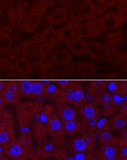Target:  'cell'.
Returning a JSON list of instances; mask_svg holds the SVG:
<instances>
[{
	"label": "cell",
	"instance_id": "obj_1",
	"mask_svg": "<svg viewBox=\"0 0 127 160\" xmlns=\"http://www.w3.org/2000/svg\"><path fill=\"white\" fill-rule=\"evenodd\" d=\"M54 2V0H37L33 3L20 29L27 33L35 32L43 22L47 11Z\"/></svg>",
	"mask_w": 127,
	"mask_h": 160
},
{
	"label": "cell",
	"instance_id": "obj_2",
	"mask_svg": "<svg viewBox=\"0 0 127 160\" xmlns=\"http://www.w3.org/2000/svg\"><path fill=\"white\" fill-rule=\"evenodd\" d=\"M126 22V16L117 11H111L99 18L101 33L122 28Z\"/></svg>",
	"mask_w": 127,
	"mask_h": 160
},
{
	"label": "cell",
	"instance_id": "obj_3",
	"mask_svg": "<svg viewBox=\"0 0 127 160\" xmlns=\"http://www.w3.org/2000/svg\"><path fill=\"white\" fill-rule=\"evenodd\" d=\"M99 18H91L81 22L76 26V35L80 38L88 39L100 36L101 33Z\"/></svg>",
	"mask_w": 127,
	"mask_h": 160
},
{
	"label": "cell",
	"instance_id": "obj_4",
	"mask_svg": "<svg viewBox=\"0 0 127 160\" xmlns=\"http://www.w3.org/2000/svg\"><path fill=\"white\" fill-rule=\"evenodd\" d=\"M40 45L44 49L52 50L56 46L59 42L57 34V29L53 26H47L42 29L35 36Z\"/></svg>",
	"mask_w": 127,
	"mask_h": 160
},
{
	"label": "cell",
	"instance_id": "obj_5",
	"mask_svg": "<svg viewBox=\"0 0 127 160\" xmlns=\"http://www.w3.org/2000/svg\"><path fill=\"white\" fill-rule=\"evenodd\" d=\"M29 5L27 2L18 1L15 7L11 8L8 11V19L13 27H20L27 17L29 12Z\"/></svg>",
	"mask_w": 127,
	"mask_h": 160
},
{
	"label": "cell",
	"instance_id": "obj_6",
	"mask_svg": "<svg viewBox=\"0 0 127 160\" xmlns=\"http://www.w3.org/2000/svg\"><path fill=\"white\" fill-rule=\"evenodd\" d=\"M95 155L100 160H121L118 139L115 137L110 142L101 144L95 151Z\"/></svg>",
	"mask_w": 127,
	"mask_h": 160
},
{
	"label": "cell",
	"instance_id": "obj_7",
	"mask_svg": "<svg viewBox=\"0 0 127 160\" xmlns=\"http://www.w3.org/2000/svg\"><path fill=\"white\" fill-rule=\"evenodd\" d=\"M2 147L4 155L13 160L26 159L29 153V150L24 148L19 141L16 139L9 141L3 145Z\"/></svg>",
	"mask_w": 127,
	"mask_h": 160
},
{
	"label": "cell",
	"instance_id": "obj_8",
	"mask_svg": "<svg viewBox=\"0 0 127 160\" xmlns=\"http://www.w3.org/2000/svg\"><path fill=\"white\" fill-rule=\"evenodd\" d=\"M70 11L67 7H58L52 10L46 17V22L49 26H58L66 24L69 22Z\"/></svg>",
	"mask_w": 127,
	"mask_h": 160
},
{
	"label": "cell",
	"instance_id": "obj_9",
	"mask_svg": "<svg viewBox=\"0 0 127 160\" xmlns=\"http://www.w3.org/2000/svg\"><path fill=\"white\" fill-rule=\"evenodd\" d=\"M11 116L7 112L4 118L0 122V145H4L15 138V129L12 120L9 118Z\"/></svg>",
	"mask_w": 127,
	"mask_h": 160
},
{
	"label": "cell",
	"instance_id": "obj_10",
	"mask_svg": "<svg viewBox=\"0 0 127 160\" xmlns=\"http://www.w3.org/2000/svg\"><path fill=\"white\" fill-rule=\"evenodd\" d=\"M46 128L49 134L56 139H60L65 134L63 121L56 113H50L46 123Z\"/></svg>",
	"mask_w": 127,
	"mask_h": 160
},
{
	"label": "cell",
	"instance_id": "obj_11",
	"mask_svg": "<svg viewBox=\"0 0 127 160\" xmlns=\"http://www.w3.org/2000/svg\"><path fill=\"white\" fill-rule=\"evenodd\" d=\"M19 47L24 56L28 58L38 57L44 50L35 37L24 41Z\"/></svg>",
	"mask_w": 127,
	"mask_h": 160
},
{
	"label": "cell",
	"instance_id": "obj_12",
	"mask_svg": "<svg viewBox=\"0 0 127 160\" xmlns=\"http://www.w3.org/2000/svg\"><path fill=\"white\" fill-rule=\"evenodd\" d=\"M10 69L20 76H27L32 72L33 64L26 57H21L11 63Z\"/></svg>",
	"mask_w": 127,
	"mask_h": 160
},
{
	"label": "cell",
	"instance_id": "obj_13",
	"mask_svg": "<svg viewBox=\"0 0 127 160\" xmlns=\"http://www.w3.org/2000/svg\"><path fill=\"white\" fill-rule=\"evenodd\" d=\"M85 54L95 61L106 59V46L98 41H89L87 43Z\"/></svg>",
	"mask_w": 127,
	"mask_h": 160
},
{
	"label": "cell",
	"instance_id": "obj_14",
	"mask_svg": "<svg viewBox=\"0 0 127 160\" xmlns=\"http://www.w3.org/2000/svg\"><path fill=\"white\" fill-rule=\"evenodd\" d=\"M72 104L79 108L86 102V95L84 88L77 82H71L70 86Z\"/></svg>",
	"mask_w": 127,
	"mask_h": 160
},
{
	"label": "cell",
	"instance_id": "obj_15",
	"mask_svg": "<svg viewBox=\"0 0 127 160\" xmlns=\"http://www.w3.org/2000/svg\"><path fill=\"white\" fill-rule=\"evenodd\" d=\"M57 34L59 42L67 45L77 36L76 27L68 22L61 28L57 29Z\"/></svg>",
	"mask_w": 127,
	"mask_h": 160
},
{
	"label": "cell",
	"instance_id": "obj_16",
	"mask_svg": "<svg viewBox=\"0 0 127 160\" xmlns=\"http://www.w3.org/2000/svg\"><path fill=\"white\" fill-rule=\"evenodd\" d=\"M57 114L62 121L78 119L77 110L69 103H57Z\"/></svg>",
	"mask_w": 127,
	"mask_h": 160
},
{
	"label": "cell",
	"instance_id": "obj_17",
	"mask_svg": "<svg viewBox=\"0 0 127 160\" xmlns=\"http://www.w3.org/2000/svg\"><path fill=\"white\" fill-rule=\"evenodd\" d=\"M88 41L85 39L76 36L67 45L68 50L76 57H81L86 54Z\"/></svg>",
	"mask_w": 127,
	"mask_h": 160
},
{
	"label": "cell",
	"instance_id": "obj_18",
	"mask_svg": "<svg viewBox=\"0 0 127 160\" xmlns=\"http://www.w3.org/2000/svg\"><path fill=\"white\" fill-rule=\"evenodd\" d=\"M79 137L74 138L70 143V149L74 153L81 152H90L92 148L89 146L87 140H86L84 134H80Z\"/></svg>",
	"mask_w": 127,
	"mask_h": 160
},
{
	"label": "cell",
	"instance_id": "obj_19",
	"mask_svg": "<svg viewBox=\"0 0 127 160\" xmlns=\"http://www.w3.org/2000/svg\"><path fill=\"white\" fill-rule=\"evenodd\" d=\"M38 57V65L42 70H47L56 65L54 52L52 50L44 49Z\"/></svg>",
	"mask_w": 127,
	"mask_h": 160
},
{
	"label": "cell",
	"instance_id": "obj_20",
	"mask_svg": "<svg viewBox=\"0 0 127 160\" xmlns=\"http://www.w3.org/2000/svg\"><path fill=\"white\" fill-rule=\"evenodd\" d=\"M79 113L81 117L82 120L85 118H92V117L100 116V111L98 108L97 104L94 101H90L83 103L81 106L78 108Z\"/></svg>",
	"mask_w": 127,
	"mask_h": 160
},
{
	"label": "cell",
	"instance_id": "obj_21",
	"mask_svg": "<svg viewBox=\"0 0 127 160\" xmlns=\"http://www.w3.org/2000/svg\"><path fill=\"white\" fill-rule=\"evenodd\" d=\"M63 124L64 132L67 134V136L70 137L80 134L84 132L82 123L78 121V119L63 121Z\"/></svg>",
	"mask_w": 127,
	"mask_h": 160
},
{
	"label": "cell",
	"instance_id": "obj_22",
	"mask_svg": "<svg viewBox=\"0 0 127 160\" xmlns=\"http://www.w3.org/2000/svg\"><path fill=\"white\" fill-rule=\"evenodd\" d=\"M83 1L88 5L90 13L95 17H100L108 9L104 0H83Z\"/></svg>",
	"mask_w": 127,
	"mask_h": 160
},
{
	"label": "cell",
	"instance_id": "obj_23",
	"mask_svg": "<svg viewBox=\"0 0 127 160\" xmlns=\"http://www.w3.org/2000/svg\"><path fill=\"white\" fill-rule=\"evenodd\" d=\"M125 41V34L122 29L116 30L115 32L108 33L106 37V47H117L119 48V45L122 44Z\"/></svg>",
	"mask_w": 127,
	"mask_h": 160
},
{
	"label": "cell",
	"instance_id": "obj_24",
	"mask_svg": "<svg viewBox=\"0 0 127 160\" xmlns=\"http://www.w3.org/2000/svg\"><path fill=\"white\" fill-rule=\"evenodd\" d=\"M97 134L99 139H100L101 144H105L110 142L115 137L112 133V129H111L108 121H106L103 125H101L98 129Z\"/></svg>",
	"mask_w": 127,
	"mask_h": 160
},
{
	"label": "cell",
	"instance_id": "obj_25",
	"mask_svg": "<svg viewBox=\"0 0 127 160\" xmlns=\"http://www.w3.org/2000/svg\"><path fill=\"white\" fill-rule=\"evenodd\" d=\"M56 65L66 66L72 61V54L67 48L61 49L54 53Z\"/></svg>",
	"mask_w": 127,
	"mask_h": 160
},
{
	"label": "cell",
	"instance_id": "obj_26",
	"mask_svg": "<svg viewBox=\"0 0 127 160\" xmlns=\"http://www.w3.org/2000/svg\"><path fill=\"white\" fill-rule=\"evenodd\" d=\"M114 100L113 95L106 90L101 91L94 95V102L97 105H100L102 107L112 103Z\"/></svg>",
	"mask_w": 127,
	"mask_h": 160
},
{
	"label": "cell",
	"instance_id": "obj_27",
	"mask_svg": "<svg viewBox=\"0 0 127 160\" xmlns=\"http://www.w3.org/2000/svg\"><path fill=\"white\" fill-rule=\"evenodd\" d=\"M108 122H109L111 129L115 131H121L123 129L126 128L127 125V118L126 116L120 113L111 118Z\"/></svg>",
	"mask_w": 127,
	"mask_h": 160
},
{
	"label": "cell",
	"instance_id": "obj_28",
	"mask_svg": "<svg viewBox=\"0 0 127 160\" xmlns=\"http://www.w3.org/2000/svg\"><path fill=\"white\" fill-rule=\"evenodd\" d=\"M13 41L10 33L3 32L0 35V52L8 53L13 48Z\"/></svg>",
	"mask_w": 127,
	"mask_h": 160
},
{
	"label": "cell",
	"instance_id": "obj_29",
	"mask_svg": "<svg viewBox=\"0 0 127 160\" xmlns=\"http://www.w3.org/2000/svg\"><path fill=\"white\" fill-rule=\"evenodd\" d=\"M45 95V82L33 81L30 98H39Z\"/></svg>",
	"mask_w": 127,
	"mask_h": 160
},
{
	"label": "cell",
	"instance_id": "obj_30",
	"mask_svg": "<svg viewBox=\"0 0 127 160\" xmlns=\"http://www.w3.org/2000/svg\"><path fill=\"white\" fill-rule=\"evenodd\" d=\"M2 95L4 98L7 104L17 105L20 102L21 95L18 92H15L8 90V89H5V91L3 92Z\"/></svg>",
	"mask_w": 127,
	"mask_h": 160
},
{
	"label": "cell",
	"instance_id": "obj_31",
	"mask_svg": "<svg viewBox=\"0 0 127 160\" xmlns=\"http://www.w3.org/2000/svg\"><path fill=\"white\" fill-rule=\"evenodd\" d=\"M108 86V82L104 80H94L89 82L88 91L91 95H94L103 90H106Z\"/></svg>",
	"mask_w": 127,
	"mask_h": 160
},
{
	"label": "cell",
	"instance_id": "obj_32",
	"mask_svg": "<svg viewBox=\"0 0 127 160\" xmlns=\"http://www.w3.org/2000/svg\"><path fill=\"white\" fill-rule=\"evenodd\" d=\"M32 82L31 80H22L17 81L18 89H19V93L21 97L26 98H30L31 91H32Z\"/></svg>",
	"mask_w": 127,
	"mask_h": 160
},
{
	"label": "cell",
	"instance_id": "obj_33",
	"mask_svg": "<svg viewBox=\"0 0 127 160\" xmlns=\"http://www.w3.org/2000/svg\"><path fill=\"white\" fill-rule=\"evenodd\" d=\"M100 116L92 117V118L82 120V125L85 132H94L97 127V123Z\"/></svg>",
	"mask_w": 127,
	"mask_h": 160
},
{
	"label": "cell",
	"instance_id": "obj_34",
	"mask_svg": "<svg viewBox=\"0 0 127 160\" xmlns=\"http://www.w3.org/2000/svg\"><path fill=\"white\" fill-rule=\"evenodd\" d=\"M114 94L117 96H125L127 93V84L125 82H115L113 87Z\"/></svg>",
	"mask_w": 127,
	"mask_h": 160
},
{
	"label": "cell",
	"instance_id": "obj_35",
	"mask_svg": "<svg viewBox=\"0 0 127 160\" xmlns=\"http://www.w3.org/2000/svg\"><path fill=\"white\" fill-rule=\"evenodd\" d=\"M18 141L24 148L29 150L33 144V135L31 132H24L20 135Z\"/></svg>",
	"mask_w": 127,
	"mask_h": 160
},
{
	"label": "cell",
	"instance_id": "obj_36",
	"mask_svg": "<svg viewBox=\"0 0 127 160\" xmlns=\"http://www.w3.org/2000/svg\"><path fill=\"white\" fill-rule=\"evenodd\" d=\"M119 152L121 160H127V141L118 139Z\"/></svg>",
	"mask_w": 127,
	"mask_h": 160
},
{
	"label": "cell",
	"instance_id": "obj_37",
	"mask_svg": "<svg viewBox=\"0 0 127 160\" xmlns=\"http://www.w3.org/2000/svg\"><path fill=\"white\" fill-rule=\"evenodd\" d=\"M117 109H118V105L114 100L112 103L108 104L106 107H102L101 112L104 116H110L112 115Z\"/></svg>",
	"mask_w": 127,
	"mask_h": 160
},
{
	"label": "cell",
	"instance_id": "obj_38",
	"mask_svg": "<svg viewBox=\"0 0 127 160\" xmlns=\"http://www.w3.org/2000/svg\"><path fill=\"white\" fill-rule=\"evenodd\" d=\"M46 132H47V128H46V127H44V125L41 124L36 125L35 130H34L36 138H38V139H42V138L45 137Z\"/></svg>",
	"mask_w": 127,
	"mask_h": 160
},
{
	"label": "cell",
	"instance_id": "obj_39",
	"mask_svg": "<svg viewBox=\"0 0 127 160\" xmlns=\"http://www.w3.org/2000/svg\"><path fill=\"white\" fill-rule=\"evenodd\" d=\"M117 11L126 16L127 14V0H120L117 4Z\"/></svg>",
	"mask_w": 127,
	"mask_h": 160
},
{
	"label": "cell",
	"instance_id": "obj_40",
	"mask_svg": "<svg viewBox=\"0 0 127 160\" xmlns=\"http://www.w3.org/2000/svg\"><path fill=\"white\" fill-rule=\"evenodd\" d=\"M6 89L10 90L12 91L18 92L19 93V89H18V83L17 81H7L6 84Z\"/></svg>",
	"mask_w": 127,
	"mask_h": 160
},
{
	"label": "cell",
	"instance_id": "obj_41",
	"mask_svg": "<svg viewBox=\"0 0 127 160\" xmlns=\"http://www.w3.org/2000/svg\"><path fill=\"white\" fill-rule=\"evenodd\" d=\"M118 108L120 109V113H122L123 115H127V102L126 101H123V102L120 104L118 106Z\"/></svg>",
	"mask_w": 127,
	"mask_h": 160
},
{
	"label": "cell",
	"instance_id": "obj_42",
	"mask_svg": "<svg viewBox=\"0 0 127 160\" xmlns=\"http://www.w3.org/2000/svg\"><path fill=\"white\" fill-rule=\"evenodd\" d=\"M120 0H104V2L108 8L116 7Z\"/></svg>",
	"mask_w": 127,
	"mask_h": 160
},
{
	"label": "cell",
	"instance_id": "obj_43",
	"mask_svg": "<svg viewBox=\"0 0 127 160\" xmlns=\"http://www.w3.org/2000/svg\"><path fill=\"white\" fill-rule=\"evenodd\" d=\"M7 105V104L6 103L4 98H3L2 95L0 94V109H4Z\"/></svg>",
	"mask_w": 127,
	"mask_h": 160
},
{
	"label": "cell",
	"instance_id": "obj_44",
	"mask_svg": "<svg viewBox=\"0 0 127 160\" xmlns=\"http://www.w3.org/2000/svg\"><path fill=\"white\" fill-rule=\"evenodd\" d=\"M121 137L120 138L122 140L127 141V130L126 128L123 129L122 130H121Z\"/></svg>",
	"mask_w": 127,
	"mask_h": 160
},
{
	"label": "cell",
	"instance_id": "obj_45",
	"mask_svg": "<svg viewBox=\"0 0 127 160\" xmlns=\"http://www.w3.org/2000/svg\"><path fill=\"white\" fill-rule=\"evenodd\" d=\"M6 84H7V82L0 80V94H1V95L2 94L3 92L5 91Z\"/></svg>",
	"mask_w": 127,
	"mask_h": 160
},
{
	"label": "cell",
	"instance_id": "obj_46",
	"mask_svg": "<svg viewBox=\"0 0 127 160\" xmlns=\"http://www.w3.org/2000/svg\"><path fill=\"white\" fill-rule=\"evenodd\" d=\"M7 112L4 109H0V122L2 121V120L4 118Z\"/></svg>",
	"mask_w": 127,
	"mask_h": 160
},
{
	"label": "cell",
	"instance_id": "obj_47",
	"mask_svg": "<svg viewBox=\"0 0 127 160\" xmlns=\"http://www.w3.org/2000/svg\"><path fill=\"white\" fill-rule=\"evenodd\" d=\"M54 1H59L61 2H63V4H70V2H72V0H54Z\"/></svg>",
	"mask_w": 127,
	"mask_h": 160
},
{
	"label": "cell",
	"instance_id": "obj_48",
	"mask_svg": "<svg viewBox=\"0 0 127 160\" xmlns=\"http://www.w3.org/2000/svg\"><path fill=\"white\" fill-rule=\"evenodd\" d=\"M0 160H5V155L2 151H0Z\"/></svg>",
	"mask_w": 127,
	"mask_h": 160
},
{
	"label": "cell",
	"instance_id": "obj_49",
	"mask_svg": "<svg viewBox=\"0 0 127 160\" xmlns=\"http://www.w3.org/2000/svg\"><path fill=\"white\" fill-rule=\"evenodd\" d=\"M2 33H3V28H2V27L0 25V35H1Z\"/></svg>",
	"mask_w": 127,
	"mask_h": 160
},
{
	"label": "cell",
	"instance_id": "obj_50",
	"mask_svg": "<svg viewBox=\"0 0 127 160\" xmlns=\"http://www.w3.org/2000/svg\"><path fill=\"white\" fill-rule=\"evenodd\" d=\"M7 1H8L9 2H16V1H20V0H7Z\"/></svg>",
	"mask_w": 127,
	"mask_h": 160
},
{
	"label": "cell",
	"instance_id": "obj_51",
	"mask_svg": "<svg viewBox=\"0 0 127 160\" xmlns=\"http://www.w3.org/2000/svg\"><path fill=\"white\" fill-rule=\"evenodd\" d=\"M2 1H3V0H0V4H1V3L2 2Z\"/></svg>",
	"mask_w": 127,
	"mask_h": 160
},
{
	"label": "cell",
	"instance_id": "obj_52",
	"mask_svg": "<svg viewBox=\"0 0 127 160\" xmlns=\"http://www.w3.org/2000/svg\"><path fill=\"white\" fill-rule=\"evenodd\" d=\"M19 160H26V159H19Z\"/></svg>",
	"mask_w": 127,
	"mask_h": 160
},
{
	"label": "cell",
	"instance_id": "obj_53",
	"mask_svg": "<svg viewBox=\"0 0 127 160\" xmlns=\"http://www.w3.org/2000/svg\"><path fill=\"white\" fill-rule=\"evenodd\" d=\"M47 160H53V159H47Z\"/></svg>",
	"mask_w": 127,
	"mask_h": 160
}]
</instances>
